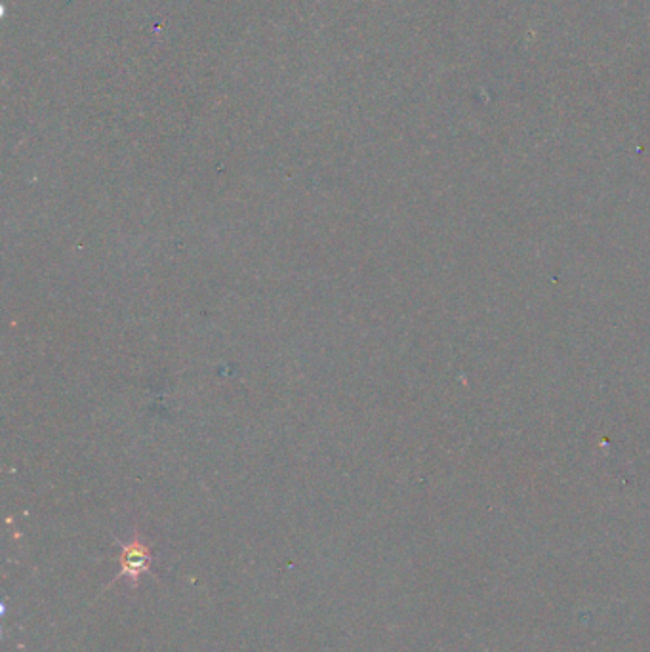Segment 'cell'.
Returning <instances> with one entry per match:
<instances>
[{"mask_svg":"<svg viewBox=\"0 0 650 652\" xmlns=\"http://www.w3.org/2000/svg\"><path fill=\"white\" fill-rule=\"evenodd\" d=\"M151 561H153V553H151L149 544L143 542L142 536L136 532L132 536V540L122 544L121 557H119L121 571H119L115 580L124 578L134 588H138L143 574L151 572Z\"/></svg>","mask_w":650,"mask_h":652,"instance_id":"cell-1","label":"cell"}]
</instances>
